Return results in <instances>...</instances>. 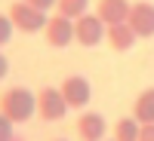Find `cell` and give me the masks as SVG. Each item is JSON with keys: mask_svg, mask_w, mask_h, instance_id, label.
Returning a JSON list of instances; mask_svg holds the SVG:
<instances>
[{"mask_svg": "<svg viewBox=\"0 0 154 141\" xmlns=\"http://www.w3.org/2000/svg\"><path fill=\"white\" fill-rule=\"evenodd\" d=\"M12 22H9V16H0V46H6L9 43V37H12Z\"/></svg>", "mask_w": 154, "mask_h": 141, "instance_id": "5bb4252c", "label": "cell"}, {"mask_svg": "<svg viewBox=\"0 0 154 141\" xmlns=\"http://www.w3.org/2000/svg\"><path fill=\"white\" fill-rule=\"evenodd\" d=\"M139 138V123L133 117H123L114 126V141H136Z\"/></svg>", "mask_w": 154, "mask_h": 141, "instance_id": "4fadbf2b", "label": "cell"}, {"mask_svg": "<svg viewBox=\"0 0 154 141\" xmlns=\"http://www.w3.org/2000/svg\"><path fill=\"white\" fill-rule=\"evenodd\" d=\"M59 92H62V98H65V104H68V107L80 110V107H86V104H89L93 86H89V80H86V77H80V74H71V77H65V80H62Z\"/></svg>", "mask_w": 154, "mask_h": 141, "instance_id": "3957f363", "label": "cell"}, {"mask_svg": "<svg viewBox=\"0 0 154 141\" xmlns=\"http://www.w3.org/2000/svg\"><path fill=\"white\" fill-rule=\"evenodd\" d=\"M126 25L136 37H154V3L148 0H139V3H130V16H126Z\"/></svg>", "mask_w": 154, "mask_h": 141, "instance_id": "5b68a950", "label": "cell"}, {"mask_svg": "<svg viewBox=\"0 0 154 141\" xmlns=\"http://www.w3.org/2000/svg\"><path fill=\"white\" fill-rule=\"evenodd\" d=\"M105 40L111 49H117V52H126V49H133V43L139 40V37L130 31V25L120 22V25H108L105 28Z\"/></svg>", "mask_w": 154, "mask_h": 141, "instance_id": "30bf717a", "label": "cell"}, {"mask_svg": "<svg viewBox=\"0 0 154 141\" xmlns=\"http://www.w3.org/2000/svg\"><path fill=\"white\" fill-rule=\"evenodd\" d=\"M9 22H12V28H19L22 34H34V31H43V25H46V12L40 9H34L28 6L25 0H16V3L9 6Z\"/></svg>", "mask_w": 154, "mask_h": 141, "instance_id": "7a4b0ae2", "label": "cell"}, {"mask_svg": "<svg viewBox=\"0 0 154 141\" xmlns=\"http://www.w3.org/2000/svg\"><path fill=\"white\" fill-rule=\"evenodd\" d=\"M37 113H40V120H46V123H56V120H62L68 113V104H65V98H62L59 89L43 86L40 92H37Z\"/></svg>", "mask_w": 154, "mask_h": 141, "instance_id": "277c9868", "label": "cell"}, {"mask_svg": "<svg viewBox=\"0 0 154 141\" xmlns=\"http://www.w3.org/2000/svg\"><path fill=\"white\" fill-rule=\"evenodd\" d=\"M43 37H46V43L53 46V49H65V46L74 40V22L56 12L53 19H46V25H43Z\"/></svg>", "mask_w": 154, "mask_h": 141, "instance_id": "52a82bcc", "label": "cell"}, {"mask_svg": "<svg viewBox=\"0 0 154 141\" xmlns=\"http://www.w3.org/2000/svg\"><path fill=\"white\" fill-rule=\"evenodd\" d=\"M0 113L16 126V123H28L37 113V95L25 86H12L0 95Z\"/></svg>", "mask_w": 154, "mask_h": 141, "instance_id": "6da1fadb", "label": "cell"}, {"mask_svg": "<svg viewBox=\"0 0 154 141\" xmlns=\"http://www.w3.org/2000/svg\"><path fill=\"white\" fill-rule=\"evenodd\" d=\"M86 9H89V0H56V12L65 16V19H71V22L86 16Z\"/></svg>", "mask_w": 154, "mask_h": 141, "instance_id": "7c38bea8", "label": "cell"}, {"mask_svg": "<svg viewBox=\"0 0 154 141\" xmlns=\"http://www.w3.org/2000/svg\"><path fill=\"white\" fill-rule=\"evenodd\" d=\"M130 16V0H99L96 3V19L105 25H120Z\"/></svg>", "mask_w": 154, "mask_h": 141, "instance_id": "ba28073f", "label": "cell"}, {"mask_svg": "<svg viewBox=\"0 0 154 141\" xmlns=\"http://www.w3.org/2000/svg\"><path fill=\"white\" fill-rule=\"evenodd\" d=\"M136 141H154V123L139 126V138H136Z\"/></svg>", "mask_w": 154, "mask_h": 141, "instance_id": "2e32d148", "label": "cell"}, {"mask_svg": "<svg viewBox=\"0 0 154 141\" xmlns=\"http://www.w3.org/2000/svg\"><path fill=\"white\" fill-rule=\"evenodd\" d=\"M6 74H9V58H6L3 52H0V80H3Z\"/></svg>", "mask_w": 154, "mask_h": 141, "instance_id": "ac0fdd59", "label": "cell"}, {"mask_svg": "<svg viewBox=\"0 0 154 141\" xmlns=\"http://www.w3.org/2000/svg\"><path fill=\"white\" fill-rule=\"evenodd\" d=\"M74 40L80 46H86V49H93V46H99L102 40H105V25L96 19V12L93 16L86 12V16L74 19Z\"/></svg>", "mask_w": 154, "mask_h": 141, "instance_id": "8992f818", "label": "cell"}, {"mask_svg": "<svg viewBox=\"0 0 154 141\" xmlns=\"http://www.w3.org/2000/svg\"><path fill=\"white\" fill-rule=\"evenodd\" d=\"M133 120L139 126L145 123H154V89H142L133 101Z\"/></svg>", "mask_w": 154, "mask_h": 141, "instance_id": "8fae6325", "label": "cell"}, {"mask_svg": "<svg viewBox=\"0 0 154 141\" xmlns=\"http://www.w3.org/2000/svg\"><path fill=\"white\" fill-rule=\"evenodd\" d=\"M108 132V123L102 113H80V120H77V135H80V141H102Z\"/></svg>", "mask_w": 154, "mask_h": 141, "instance_id": "9c48e42d", "label": "cell"}, {"mask_svg": "<svg viewBox=\"0 0 154 141\" xmlns=\"http://www.w3.org/2000/svg\"><path fill=\"white\" fill-rule=\"evenodd\" d=\"M111 141H114V138H111Z\"/></svg>", "mask_w": 154, "mask_h": 141, "instance_id": "44dd1931", "label": "cell"}, {"mask_svg": "<svg viewBox=\"0 0 154 141\" xmlns=\"http://www.w3.org/2000/svg\"><path fill=\"white\" fill-rule=\"evenodd\" d=\"M12 141H25V138H22V135H12Z\"/></svg>", "mask_w": 154, "mask_h": 141, "instance_id": "d6986e66", "label": "cell"}, {"mask_svg": "<svg viewBox=\"0 0 154 141\" xmlns=\"http://www.w3.org/2000/svg\"><path fill=\"white\" fill-rule=\"evenodd\" d=\"M12 135H16V132H12V123L0 113V141H12Z\"/></svg>", "mask_w": 154, "mask_h": 141, "instance_id": "9a60e30c", "label": "cell"}, {"mask_svg": "<svg viewBox=\"0 0 154 141\" xmlns=\"http://www.w3.org/2000/svg\"><path fill=\"white\" fill-rule=\"evenodd\" d=\"M25 3L34 6V9H40V12H49V9L56 6V0H25Z\"/></svg>", "mask_w": 154, "mask_h": 141, "instance_id": "e0dca14e", "label": "cell"}, {"mask_svg": "<svg viewBox=\"0 0 154 141\" xmlns=\"http://www.w3.org/2000/svg\"><path fill=\"white\" fill-rule=\"evenodd\" d=\"M56 141H65V138H56Z\"/></svg>", "mask_w": 154, "mask_h": 141, "instance_id": "ffe728a7", "label": "cell"}]
</instances>
